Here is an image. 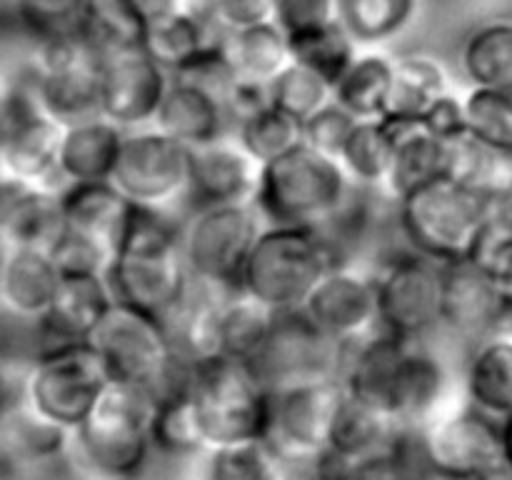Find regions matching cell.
Returning a JSON list of instances; mask_svg holds the SVG:
<instances>
[{
	"instance_id": "ba28073f",
	"label": "cell",
	"mask_w": 512,
	"mask_h": 480,
	"mask_svg": "<svg viewBox=\"0 0 512 480\" xmlns=\"http://www.w3.org/2000/svg\"><path fill=\"white\" fill-rule=\"evenodd\" d=\"M103 363L88 343L38 350L23 375V403L73 433L108 383Z\"/></svg>"
},
{
	"instance_id": "5b68a950",
	"label": "cell",
	"mask_w": 512,
	"mask_h": 480,
	"mask_svg": "<svg viewBox=\"0 0 512 480\" xmlns=\"http://www.w3.org/2000/svg\"><path fill=\"white\" fill-rule=\"evenodd\" d=\"M395 213L413 253L450 265L473 258L488 225V195L435 178L395 200Z\"/></svg>"
},
{
	"instance_id": "60d3db41",
	"label": "cell",
	"mask_w": 512,
	"mask_h": 480,
	"mask_svg": "<svg viewBox=\"0 0 512 480\" xmlns=\"http://www.w3.org/2000/svg\"><path fill=\"white\" fill-rule=\"evenodd\" d=\"M233 138L243 145L250 158L265 165L303 143V123L275 105H265L258 113L235 123Z\"/></svg>"
},
{
	"instance_id": "f5cc1de1",
	"label": "cell",
	"mask_w": 512,
	"mask_h": 480,
	"mask_svg": "<svg viewBox=\"0 0 512 480\" xmlns=\"http://www.w3.org/2000/svg\"><path fill=\"white\" fill-rule=\"evenodd\" d=\"M210 20L223 35L273 23V0H210Z\"/></svg>"
},
{
	"instance_id": "e575fe53",
	"label": "cell",
	"mask_w": 512,
	"mask_h": 480,
	"mask_svg": "<svg viewBox=\"0 0 512 480\" xmlns=\"http://www.w3.org/2000/svg\"><path fill=\"white\" fill-rule=\"evenodd\" d=\"M395 130L385 118L358 120L338 153L340 168L360 190H383L393 158Z\"/></svg>"
},
{
	"instance_id": "4dcf8cb0",
	"label": "cell",
	"mask_w": 512,
	"mask_h": 480,
	"mask_svg": "<svg viewBox=\"0 0 512 480\" xmlns=\"http://www.w3.org/2000/svg\"><path fill=\"white\" fill-rule=\"evenodd\" d=\"M403 430L408 428H400L393 418L345 393L333 418V425H330L325 453L343 460V463H353L363 455L393 445Z\"/></svg>"
},
{
	"instance_id": "cb8c5ba5",
	"label": "cell",
	"mask_w": 512,
	"mask_h": 480,
	"mask_svg": "<svg viewBox=\"0 0 512 480\" xmlns=\"http://www.w3.org/2000/svg\"><path fill=\"white\" fill-rule=\"evenodd\" d=\"M125 130L103 115L63 125L58 148L60 185L108 183L118 160Z\"/></svg>"
},
{
	"instance_id": "484cf974",
	"label": "cell",
	"mask_w": 512,
	"mask_h": 480,
	"mask_svg": "<svg viewBox=\"0 0 512 480\" xmlns=\"http://www.w3.org/2000/svg\"><path fill=\"white\" fill-rule=\"evenodd\" d=\"M58 265L48 250L10 248L0 273V308L15 320L38 323L60 288Z\"/></svg>"
},
{
	"instance_id": "e0dca14e",
	"label": "cell",
	"mask_w": 512,
	"mask_h": 480,
	"mask_svg": "<svg viewBox=\"0 0 512 480\" xmlns=\"http://www.w3.org/2000/svg\"><path fill=\"white\" fill-rule=\"evenodd\" d=\"M63 123L35 105L33 93L5 95V133L0 143V170L33 185L63 190L58 180V148Z\"/></svg>"
},
{
	"instance_id": "f907efd6",
	"label": "cell",
	"mask_w": 512,
	"mask_h": 480,
	"mask_svg": "<svg viewBox=\"0 0 512 480\" xmlns=\"http://www.w3.org/2000/svg\"><path fill=\"white\" fill-rule=\"evenodd\" d=\"M470 260L500 290L512 295V230H485Z\"/></svg>"
},
{
	"instance_id": "7a4b0ae2",
	"label": "cell",
	"mask_w": 512,
	"mask_h": 480,
	"mask_svg": "<svg viewBox=\"0 0 512 480\" xmlns=\"http://www.w3.org/2000/svg\"><path fill=\"white\" fill-rule=\"evenodd\" d=\"M88 345L110 380L143 385L158 403L188 393L193 365L175 353L168 328L155 315L113 303L90 333Z\"/></svg>"
},
{
	"instance_id": "9c48e42d",
	"label": "cell",
	"mask_w": 512,
	"mask_h": 480,
	"mask_svg": "<svg viewBox=\"0 0 512 480\" xmlns=\"http://www.w3.org/2000/svg\"><path fill=\"white\" fill-rule=\"evenodd\" d=\"M263 225L253 203L210 205L185 213L178 238L190 278L213 288H238L240 270Z\"/></svg>"
},
{
	"instance_id": "f546056e",
	"label": "cell",
	"mask_w": 512,
	"mask_h": 480,
	"mask_svg": "<svg viewBox=\"0 0 512 480\" xmlns=\"http://www.w3.org/2000/svg\"><path fill=\"white\" fill-rule=\"evenodd\" d=\"M220 45L235 78L248 80V83L270 85L275 75H280L293 63L288 35L275 23L225 33Z\"/></svg>"
},
{
	"instance_id": "f1b7e54d",
	"label": "cell",
	"mask_w": 512,
	"mask_h": 480,
	"mask_svg": "<svg viewBox=\"0 0 512 480\" xmlns=\"http://www.w3.org/2000/svg\"><path fill=\"white\" fill-rule=\"evenodd\" d=\"M395 58L378 48L360 50L338 83L333 85V100L348 110L355 120H380L388 110L393 90Z\"/></svg>"
},
{
	"instance_id": "d6a6232c",
	"label": "cell",
	"mask_w": 512,
	"mask_h": 480,
	"mask_svg": "<svg viewBox=\"0 0 512 480\" xmlns=\"http://www.w3.org/2000/svg\"><path fill=\"white\" fill-rule=\"evenodd\" d=\"M223 33L210 20L180 10L160 23L148 25L143 33V50L165 70L175 75L210 45L220 43Z\"/></svg>"
},
{
	"instance_id": "836d02e7",
	"label": "cell",
	"mask_w": 512,
	"mask_h": 480,
	"mask_svg": "<svg viewBox=\"0 0 512 480\" xmlns=\"http://www.w3.org/2000/svg\"><path fill=\"white\" fill-rule=\"evenodd\" d=\"M420 0H338L335 20L360 50L380 48L410 28Z\"/></svg>"
},
{
	"instance_id": "7dc6e473",
	"label": "cell",
	"mask_w": 512,
	"mask_h": 480,
	"mask_svg": "<svg viewBox=\"0 0 512 480\" xmlns=\"http://www.w3.org/2000/svg\"><path fill=\"white\" fill-rule=\"evenodd\" d=\"M48 253L58 265L60 275H105L113 263L115 250L100 240L63 228Z\"/></svg>"
},
{
	"instance_id": "6da1fadb",
	"label": "cell",
	"mask_w": 512,
	"mask_h": 480,
	"mask_svg": "<svg viewBox=\"0 0 512 480\" xmlns=\"http://www.w3.org/2000/svg\"><path fill=\"white\" fill-rule=\"evenodd\" d=\"M180 223L168 210L133 205L105 280L115 303L165 320L190 283L178 238Z\"/></svg>"
},
{
	"instance_id": "f35d334b",
	"label": "cell",
	"mask_w": 512,
	"mask_h": 480,
	"mask_svg": "<svg viewBox=\"0 0 512 480\" xmlns=\"http://www.w3.org/2000/svg\"><path fill=\"white\" fill-rule=\"evenodd\" d=\"M473 88L512 90V23H490L475 30L460 53Z\"/></svg>"
},
{
	"instance_id": "44dd1931",
	"label": "cell",
	"mask_w": 512,
	"mask_h": 480,
	"mask_svg": "<svg viewBox=\"0 0 512 480\" xmlns=\"http://www.w3.org/2000/svg\"><path fill=\"white\" fill-rule=\"evenodd\" d=\"M65 228L60 190L0 170V235L10 248L50 250Z\"/></svg>"
},
{
	"instance_id": "1f68e13d",
	"label": "cell",
	"mask_w": 512,
	"mask_h": 480,
	"mask_svg": "<svg viewBox=\"0 0 512 480\" xmlns=\"http://www.w3.org/2000/svg\"><path fill=\"white\" fill-rule=\"evenodd\" d=\"M445 93H450L448 73L438 60L423 53L400 55L395 58L393 90H390L385 120L420 123L430 105Z\"/></svg>"
},
{
	"instance_id": "4fadbf2b",
	"label": "cell",
	"mask_w": 512,
	"mask_h": 480,
	"mask_svg": "<svg viewBox=\"0 0 512 480\" xmlns=\"http://www.w3.org/2000/svg\"><path fill=\"white\" fill-rule=\"evenodd\" d=\"M345 388L335 375L300 380L270 393V420L263 443L278 458H315L328 448Z\"/></svg>"
},
{
	"instance_id": "681fc988",
	"label": "cell",
	"mask_w": 512,
	"mask_h": 480,
	"mask_svg": "<svg viewBox=\"0 0 512 480\" xmlns=\"http://www.w3.org/2000/svg\"><path fill=\"white\" fill-rule=\"evenodd\" d=\"M85 3L88 0H18V10L35 38H43V35L75 28Z\"/></svg>"
},
{
	"instance_id": "9a60e30c",
	"label": "cell",
	"mask_w": 512,
	"mask_h": 480,
	"mask_svg": "<svg viewBox=\"0 0 512 480\" xmlns=\"http://www.w3.org/2000/svg\"><path fill=\"white\" fill-rule=\"evenodd\" d=\"M435 478L463 480L505 460L503 420L473 408L433 418L418 430Z\"/></svg>"
},
{
	"instance_id": "74e56055",
	"label": "cell",
	"mask_w": 512,
	"mask_h": 480,
	"mask_svg": "<svg viewBox=\"0 0 512 480\" xmlns=\"http://www.w3.org/2000/svg\"><path fill=\"white\" fill-rule=\"evenodd\" d=\"M512 175V153L493 148L465 130L458 138L445 140L443 178L488 195Z\"/></svg>"
},
{
	"instance_id": "11a10c76",
	"label": "cell",
	"mask_w": 512,
	"mask_h": 480,
	"mask_svg": "<svg viewBox=\"0 0 512 480\" xmlns=\"http://www.w3.org/2000/svg\"><path fill=\"white\" fill-rule=\"evenodd\" d=\"M485 230H512V175L488 193V225Z\"/></svg>"
},
{
	"instance_id": "52a82bcc",
	"label": "cell",
	"mask_w": 512,
	"mask_h": 480,
	"mask_svg": "<svg viewBox=\"0 0 512 480\" xmlns=\"http://www.w3.org/2000/svg\"><path fill=\"white\" fill-rule=\"evenodd\" d=\"M188 398L205 450L265 440L270 393L260 385L248 363L225 355L193 363Z\"/></svg>"
},
{
	"instance_id": "be15d7a7",
	"label": "cell",
	"mask_w": 512,
	"mask_h": 480,
	"mask_svg": "<svg viewBox=\"0 0 512 480\" xmlns=\"http://www.w3.org/2000/svg\"><path fill=\"white\" fill-rule=\"evenodd\" d=\"M0 395H3V390H0Z\"/></svg>"
},
{
	"instance_id": "8992f818",
	"label": "cell",
	"mask_w": 512,
	"mask_h": 480,
	"mask_svg": "<svg viewBox=\"0 0 512 480\" xmlns=\"http://www.w3.org/2000/svg\"><path fill=\"white\" fill-rule=\"evenodd\" d=\"M155 408L158 400L143 385L108 380L88 418L73 430L83 463L103 478H135L153 450Z\"/></svg>"
},
{
	"instance_id": "ee69618b",
	"label": "cell",
	"mask_w": 512,
	"mask_h": 480,
	"mask_svg": "<svg viewBox=\"0 0 512 480\" xmlns=\"http://www.w3.org/2000/svg\"><path fill=\"white\" fill-rule=\"evenodd\" d=\"M270 105L288 113L295 120H308L320 108L333 100V83L318 75L315 70L305 68L300 63H290L280 75H275L268 85Z\"/></svg>"
},
{
	"instance_id": "8d00e7d4",
	"label": "cell",
	"mask_w": 512,
	"mask_h": 480,
	"mask_svg": "<svg viewBox=\"0 0 512 480\" xmlns=\"http://www.w3.org/2000/svg\"><path fill=\"white\" fill-rule=\"evenodd\" d=\"M75 30L100 55V60H105L123 50L140 48L145 25L128 0H88L80 10Z\"/></svg>"
},
{
	"instance_id": "ffe728a7",
	"label": "cell",
	"mask_w": 512,
	"mask_h": 480,
	"mask_svg": "<svg viewBox=\"0 0 512 480\" xmlns=\"http://www.w3.org/2000/svg\"><path fill=\"white\" fill-rule=\"evenodd\" d=\"M512 295L500 290L473 260L443 265L440 328L465 340H480L498 328Z\"/></svg>"
},
{
	"instance_id": "6f0895ef",
	"label": "cell",
	"mask_w": 512,
	"mask_h": 480,
	"mask_svg": "<svg viewBox=\"0 0 512 480\" xmlns=\"http://www.w3.org/2000/svg\"><path fill=\"white\" fill-rule=\"evenodd\" d=\"M323 468H325V480H345L343 460L333 458L330 453H323Z\"/></svg>"
},
{
	"instance_id": "30bf717a",
	"label": "cell",
	"mask_w": 512,
	"mask_h": 480,
	"mask_svg": "<svg viewBox=\"0 0 512 480\" xmlns=\"http://www.w3.org/2000/svg\"><path fill=\"white\" fill-rule=\"evenodd\" d=\"M100 63L75 28L38 38L28 85L35 105L63 125L98 115Z\"/></svg>"
},
{
	"instance_id": "f6af8a7d",
	"label": "cell",
	"mask_w": 512,
	"mask_h": 480,
	"mask_svg": "<svg viewBox=\"0 0 512 480\" xmlns=\"http://www.w3.org/2000/svg\"><path fill=\"white\" fill-rule=\"evenodd\" d=\"M153 448L173 455L205 450L188 393L158 403L153 418Z\"/></svg>"
},
{
	"instance_id": "816d5d0a",
	"label": "cell",
	"mask_w": 512,
	"mask_h": 480,
	"mask_svg": "<svg viewBox=\"0 0 512 480\" xmlns=\"http://www.w3.org/2000/svg\"><path fill=\"white\" fill-rule=\"evenodd\" d=\"M338 0H273V23L285 35L333 23Z\"/></svg>"
},
{
	"instance_id": "83f0119b",
	"label": "cell",
	"mask_w": 512,
	"mask_h": 480,
	"mask_svg": "<svg viewBox=\"0 0 512 480\" xmlns=\"http://www.w3.org/2000/svg\"><path fill=\"white\" fill-rule=\"evenodd\" d=\"M388 123L395 130V145L383 193L390 200H400L410 190L443 178L445 140L425 130L420 123H393V120Z\"/></svg>"
},
{
	"instance_id": "ac0fdd59",
	"label": "cell",
	"mask_w": 512,
	"mask_h": 480,
	"mask_svg": "<svg viewBox=\"0 0 512 480\" xmlns=\"http://www.w3.org/2000/svg\"><path fill=\"white\" fill-rule=\"evenodd\" d=\"M170 75L140 48L123 50L100 63L98 113L123 130L155 123Z\"/></svg>"
},
{
	"instance_id": "4316f807",
	"label": "cell",
	"mask_w": 512,
	"mask_h": 480,
	"mask_svg": "<svg viewBox=\"0 0 512 480\" xmlns=\"http://www.w3.org/2000/svg\"><path fill=\"white\" fill-rule=\"evenodd\" d=\"M65 228L118 248L125 233L133 203L123 198L110 183H78L60 190Z\"/></svg>"
},
{
	"instance_id": "9f6ffc18",
	"label": "cell",
	"mask_w": 512,
	"mask_h": 480,
	"mask_svg": "<svg viewBox=\"0 0 512 480\" xmlns=\"http://www.w3.org/2000/svg\"><path fill=\"white\" fill-rule=\"evenodd\" d=\"M128 5L135 10L145 28L183 10V0H128Z\"/></svg>"
},
{
	"instance_id": "c3c4849f",
	"label": "cell",
	"mask_w": 512,
	"mask_h": 480,
	"mask_svg": "<svg viewBox=\"0 0 512 480\" xmlns=\"http://www.w3.org/2000/svg\"><path fill=\"white\" fill-rule=\"evenodd\" d=\"M358 120L348 113L345 108H340L335 100H330L325 108H320L318 113L310 115L308 120H303V143L308 148L318 150V153L330 155V158L338 160L340 148L348 140L350 130Z\"/></svg>"
},
{
	"instance_id": "6125c7cd",
	"label": "cell",
	"mask_w": 512,
	"mask_h": 480,
	"mask_svg": "<svg viewBox=\"0 0 512 480\" xmlns=\"http://www.w3.org/2000/svg\"><path fill=\"white\" fill-rule=\"evenodd\" d=\"M8 253H10V245L5 243V238L0 235V273H3V265H5V258H8Z\"/></svg>"
},
{
	"instance_id": "91938a15",
	"label": "cell",
	"mask_w": 512,
	"mask_h": 480,
	"mask_svg": "<svg viewBox=\"0 0 512 480\" xmlns=\"http://www.w3.org/2000/svg\"><path fill=\"white\" fill-rule=\"evenodd\" d=\"M503 445H505V458L512 465V415L503 418Z\"/></svg>"
},
{
	"instance_id": "db71d44e",
	"label": "cell",
	"mask_w": 512,
	"mask_h": 480,
	"mask_svg": "<svg viewBox=\"0 0 512 480\" xmlns=\"http://www.w3.org/2000/svg\"><path fill=\"white\" fill-rule=\"evenodd\" d=\"M420 125L443 140L463 135L465 130H468L465 128L463 98H458V95H453V93L440 95V98L430 105L428 113L420 118Z\"/></svg>"
},
{
	"instance_id": "d4e9b609",
	"label": "cell",
	"mask_w": 512,
	"mask_h": 480,
	"mask_svg": "<svg viewBox=\"0 0 512 480\" xmlns=\"http://www.w3.org/2000/svg\"><path fill=\"white\" fill-rule=\"evenodd\" d=\"M465 390L473 408L498 420L512 415V303L498 328L475 340L465 368Z\"/></svg>"
},
{
	"instance_id": "7c38bea8",
	"label": "cell",
	"mask_w": 512,
	"mask_h": 480,
	"mask_svg": "<svg viewBox=\"0 0 512 480\" xmlns=\"http://www.w3.org/2000/svg\"><path fill=\"white\" fill-rule=\"evenodd\" d=\"M373 275L380 330L403 340H425L440 328L443 265L408 250Z\"/></svg>"
},
{
	"instance_id": "603a6c76",
	"label": "cell",
	"mask_w": 512,
	"mask_h": 480,
	"mask_svg": "<svg viewBox=\"0 0 512 480\" xmlns=\"http://www.w3.org/2000/svg\"><path fill=\"white\" fill-rule=\"evenodd\" d=\"M153 125L190 150L233 135V120L223 95L178 75H170Z\"/></svg>"
},
{
	"instance_id": "277c9868",
	"label": "cell",
	"mask_w": 512,
	"mask_h": 480,
	"mask_svg": "<svg viewBox=\"0 0 512 480\" xmlns=\"http://www.w3.org/2000/svg\"><path fill=\"white\" fill-rule=\"evenodd\" d=\"M335 263L343 260L318 228L265 223L240 270L238 288L273 313L300 310Z\"/></svg>"
},
{
	"instance_id": "ab89813d",
	"label": "cell",
	"mask_w": 512,
	"mask_h": 480,
	"mask_svg": "<svg viewBox=\"0 0 512 480\" xmlns=\"http://www.w3.org/2000/svg\"><path fill=\"white\" fill-rule=\"evenodd\" d=\"M290 40V55L295 63L305 65V68L315 70L323 75L328 83H338L340 75L348 70L355 55L360 53L358 45L353 43L348 33L340 28L338 20L333 23L318 25V28L300 30V33L288 35Z\"/></svg>"
},
{
	"instance_id": "bcb514c9",
	"label": "cell",
	"mask_w": 512,
	"mask_h": 480,
	"mask_svg": "<svg viewBox=\"0 0 512 480\" xmlns=\"http://www.w3.org/2000/svg\"><path fill=\"white\" fill-rule=\"evenodd\" d=\"M205 480H278V458L265 443L208 450Z\"/></svg>"
},
{
	"instance_id": "2e32d148",
	"label": "cell",
	"mask_w": 512,
	"mask_h": 480,
	"mask_svg": "<svg viewBox=\"0 0 512 480\" xmlns=\"http://www.w3.org/2000/svg\"><path fill=\"white\" fill-rule=\"evenodd\" d=\"M300 310L333 343L365 338L380 328L375 275L350 263H335L310 290Z\"/></svg>"
},
{
	"instance_id": "b9f144b4",
	"label": "cell",
	"mask_w": 512,
	"mask_h": 480,
	"mask_svg": "<svg viewBox=\"0 0 512 480\" xmlns=\"http://www.w3.org/2000/svg\"><path fill=\"white\" fill-rule=\"evenodd\" d=\"M3 418L8 420V448L15 458L23 460H53L73 443V433L60 425L50 423L43 415L30 410L23 400L10 410H5Z\"/></svg>"
},
{
	"instance_id": "5bb4252c",
	"label": "cell",
	"mask_w": 512,
	"mask_h": 480,
	"mask_svg": "<svg viewBox=\"0 0 512 480\" xmlns=\"http://www.w3.org/2000/svg\"><path fill=\"white\" fill-rule=\"evenodd\" d=\"M340 343L325 338L303 310L275 313L273 328L250 360V370L268 393L300 380L335 375L338 378Z\"/></svg>"
},
{
	"instance_id": "7402d4cb",
	"label": "cell",
	"mask_w": 512,
	"mask_h": 480,
	"mask_svg": "<svg viewBox=\"0 0 512 480\" xmlns=\"http://www.w3.org/2000/svg\"><path fill=\"white\" fill-rule=\"evenodd\" d=\"M113 303L115 298L105 275H63L55 300L43 318L33 323L38 350L88 343L90 333Z\"/></svg>"
},
{
	"instance_id": "8fae6325",
	"label": "cell",
	"mask_w": 512,
	"mask_h": 480,
	"mask_svg": "<svg viewBox=\"0 0 512 480\" xmlns=\"http://www.w3.org/2000/svg\"><path fill=\"white\" fill-rule=\"evenodd\" d=\"M190 178V148L155 125L125 130L110 183L128 203L150 210L183 208Z\"/></svg>"
},
{
	"instance_id": "d590c367",
	"label": "cell",
	"mask_w": 512,
	"mask_h": 480,
	"mask_svg": "<svg viewBox=\"0 0 512 480\" xmlns=\"http://www.w3.org/2000/svg\"><path fill=\"white\" fill-rule=\"evenodd\" d=\"M275 313L243 293L240 288L228 290L220 300V355L225 358L250 363L253 355L258 353L260 345L268 338L273 328Z\"/></svg>"
},
{
	"instance_id": "7bdbcfd3",
	"label": "cell",
	"mask_w": 512,
	"mask_h": 480,
	"mask_svg": "<svg viewBox=\"0 0 512 480\" xmlns=\"http://www.w3.org/2000/svg\"><path fill=\"white\" fill-rule=\"evenodd\" d=\"M465 128L483 143L512 153V90L470 88L463 98Z\"/></svg>"
},
{
	"instance_id": "94428289",
	"label": "cell",
	"mask_w": 512,
	"mask_h": 480,
	"mask_svg": "<svg viewBox=\"0 0 512 480\" xmlns=\"http://www.w3.org/2000/svg\"><path fill=\"white\" fill-rule=\"evenodd\" d=\"M5 95H8V90H5V85L0 83V143H3V133H5Z\"/></svg>"
},
{
	"instance_id": "3957f363",
	"label": "cell",
	"mask_w": 512,
	"mask_h": 480,
	"mask_svg": "<svg viewBox=\"0 0 512 480\" xmlns=\"http://www.w3.org/2000/svg\"><path fill=\"white\" fill-rule=\"evenodd\" d=\"M355 193L338 160L300 143L260 168L253 205L268 225L323 228Z\"/></svg>"
},
{
	"instance_id": "d6986e66",
	"label": "cell",
	"mask_w": 512,
	"mask_h": 480,
	"mask_svg": "<svg viewBox=\"0 0 512 480\" xmlns=\"http://www.w3.org/2000/svg\"><path fill=\"white\" fill-rule=\"evenodd\" d=\"M263 165L250 158L233 138L213 140L190 150V178L185 193V213L210 205L253 203Z\"/></svg>"
},
{
	"instance_id": "680465c9",
	"label": "cell",
	"mask_w": 512,
	"mask_h": 480,
	"mask_svg": "<svg viewBox=\"0 0 512 480\" xmlns=\"http://www.w3.org/2000/svg\"><path fill=\"white\" fill-rule=\"evenodd\" d=\"M183 10L210 20V0H183ZM210 23H213V20H210Z\"/></svg>"
}]
</instances>
